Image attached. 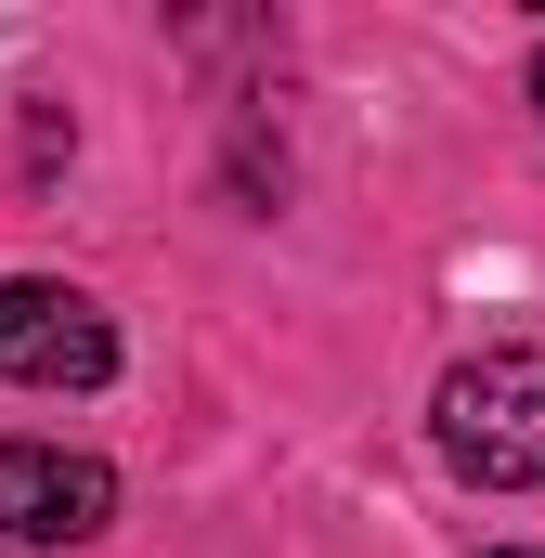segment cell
I'll list each match as a JSON object with an SVG mask.
<instances>
[{
	"mask_svg": "<svg viewBox=\"0 0 545 558\" xmlns=\"http://www.w3.org/2000/svg\"><path fill=\"white\" fill-rule=\"evenodd\" d=\"M118 520V468L65 441H0V546H92Z\"/></svg>",
	"mask_w": 545,
	"mask_h": 558,
	"instance_id": "3957f363",
	"label": "cell"
},
{
	"mask_svg": "<svg viewBox=\"0 0 545 558\" xmlns=\"http://www.w3.org/2000/svg\"><path fill=\"white\" fill-rule=\"evenodd\" d=\"M441 454H455V481H481V494H533L545 481V351H481V364H455L441 377Z\"/></svg>",
	"mask_w": 545,
	"mask_h": 558,
	"instance_id": "6da1fadb",
	"label": "cell"
},
{
	"mask_svg": "<svg viewBox=\"0 0 545 558\" xmlns=\"http://www.w3.org/2000/svg\"><path fill=\"white\" fill-rule=\"evenodd\" d=\"M494 558H520V546H494Z\"/></svg>",
	"mask_w": 545,
	"mask_h": 558,
	"instance_id": "5b68a950",
	"label": "cell"
},
{
	"mask_svg": "<svg viewBox=\"0 0 545 558\" xmlns=\"http://www.w3.org/2000/svg\"><path fill=\"white\" fill-rule=\"evenodd\" d=\"M533 118H545V52H533Z\"/></svg>",
	"mask_w": 545,
	"mask_h": 558,
	"instance_id": "277c9868",
	"label": "cell"
},
{
	"mask_svg": "<svg viewBox=\"0 0 545 558\" xmlns=\"http://www.w3.org/2000/svg\"><path fill=\"white\" fill-rule=\"evenodd\" d=\"M0 377L13 390H105L118 377V325L52 274H13L0 286Z\"/></svg>",
	"mask_w": 545,
	"mask_h": 558,
	"instance_id": "7a4b0ae2",
	"label": "cell"
}]
</instances>
